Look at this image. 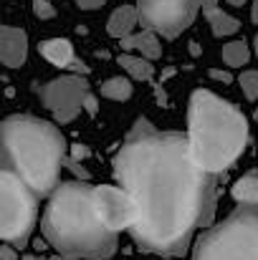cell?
Segmentation results:
<instances>
[{"label":"cell","instance_id":"obj_1","mask_svg":"<svg viewBox=\"0 0 258 260\" xmlns=\"http://www.w3.org/2000/svg\"><path fill=\"white\" fill-rule=\"evenodd\" d=\"M114 177L139 207L129 233L147 253L182 255L195 230L213 222L215 174L192 159L187 134L139 119L114 154Z\"/></svg>","mask_w":258,"mask_h":260},{"label":"cell","instance_id":"obj_2","mask_svg":"<svg viewBox=\"0 0 258 260\" xmlns=\"http://www.w3.org/2000/svg\"><path fill=\"white\" fill-rule=\"evenodd\" d=\"M43 235L56 253L74 258H111L119 235L106 230L94 207V187L84 182H64L53 189L43 212Z\"/></svg>","mask_w":258,"mask_h":260},{"label":"cell","instance_id":"obj_3","mask_svg":"<svg viewBox=\"0 0 258 260\" xmlns=\"http://www.w3.org/2000/svg\"><path fill=\"white\" fill-rule=\"evenodd\" d=\"M187 144L205 172L220 174L248 147V121L231 101L208 88H195L187 109Z\"/></svg>","mask_w":258,"mask_h":260},{"label":"cell","instance_id":"obj_4","mask_svg":"<svg viewBox=\"0 0 258 260\" xmlns=\"http://www.w3.org/2000/svg\"><path fill=\"white\" fill-rule=\"evenodd\" d=\"M66 157V139L53 124L28 114L3 121V170L18 174L36 194H53Z\"/></svg>","mask_w":258,"mask_h":260},{"label":"cell","instance_id":"obj_5","mask_svg":"<svg viewBox=\"0 0 258 260\" xmlns=\"http://www.w3.org/2000/svg\"><path fill=\"white\" fill-rule=\"evenodd\" d=\"M192 260H258V205H238L223 222L197 235Z\"/></svg>","mask_w":258,"mask_h":260},{"label":"cell","instance_id":"obj_6","mask_svg":"<svg viewBox=\"0 0 258 260\" xmlns=\"http://www.w3.org/2000/svg\"><path fill=\"white\" fill-rule=\"evenodd\" d=\"M38 217V194L10 170L0 172V238L25 248Z\"/></svg>","mask_w":258,"mask_h":260},{"label":"cell","instance_id":"obj_7","mask_svg":"<svg viewBox=\"0 0 258 260\" xmlns=\"http://www.w3.org/2000/svg\"><path fill=\"white\" fill-rule=\"evenodd\" d=\"M200 8L203 5L192 0H137L145 28H152L165 38H177L185 28H190Z\"/></svg>","mask_w":258,"mask_h":260},{"label":"cell","instance_id":"obj_8","mask_svg":"<svg viewBox=\"0 0 258 260\" xmlns=\"http://www.w3.org/2000/svg\"><path fill=\"white\" fill-rule=\"evenodd\" d=\"M41 99L46 109L56 116V121L69 124L84 111V99L89 93V84L81 74H66L41 86Z\"/></svg>","mask_w":258,"mask_h":260},{"label":"cell","instance_id":"obj_9","mask_svg":"<svg viewBox=\"0 0 258 260\" xmlns=\"http://www.w3.org/2000/svg\"><path fill=\"white\" fill-rule=\"evenodd\" d=\"M94 207H96L104 228L117 235L122 230H132L139 217V207H137L134 197L124 187H114V184L94 187Z\"/></svg>","mask_w":258,"mask_h":260},{"label":"cell","instance_id":"obj_10","mask_svg":"<svg viewBox=\"0 0 258 260\" xmlns=\"http://www.w3.org/2000/svg\"><path fill=\"white\" fill-rule=\"evenodd\" d=\"M28 58V36L23 28L3 25L0 28V61L5 69H20Z\"/></svg>","mask_w":258,"mask_h":260},{"label":"cell","instance_id":"obj_11","mask_svg":"<svg viewBox=\"0 0 258 260\" xmlns=\"http://www.w3.org/2000/svg\"><path fill=\"white\" fill-rule=\"evenodd\" d=\"M38 51H41V56H43L51 66H56V69H71L74 74H86V66L76 61L74 46H71V41H66V38L43 41V43L38 46Z\"/></svg>","mask_w":258,"mask_h":260},{"label":"cell","instance_id":"obj_12","mask_svg":"<svg viewBox=\"0 0 258 260\" xmlns=\"http://www.w3.org/2000/svg\"><path fill=\"white\" fill-rule=\"evenodd\" d=\"M122 48L134 51V53H139L150 61H157L162 56V43H160V38L152 28H142V30H134L132 36L122 38Z\"/></svg>","mask_w":258,"mask_h":260},{"label":"cell","instance_id":"obj_13","mask_svg":"<svg viewBox=\"0 0 258 260\" xmlns=\"http://www.w3.org/2000/svg\"><path fill=\"white\" fill-rule=\"evenodd\" d=\"M203 15L208 18L215 38H228V36H236L241 30V23L231 13H225L223 8H218V0H205L203 3Z\"/></svg>","mask_w":258,"mask_h":260},{"label":"cell","instance_id":"obj_14","mask_svg":"<svg viewBox=\"0 0 258 260\" xmlns=\"http://www.w3.org/2000/svg\"><path fill=\"white\" fill-rule=\"evenodd\" d=\"M137 23H139V10H137V5H122V8H117V10L109 15L106 33H109L111 38H119V41H122V38H127V36L134 33Z\"/></svg>","mask_w":258,"mask_h":260},{"label":"cell","instance_id":"obj_15","mask_svg":"<svg viewBox=\"0 0 258 260\" xmlns=\"http://www.w3.org/2000/svg\"><path fill=\"white\" fill-rule=\"evenodd\" d=\"M119 66L127 71V76H132V79H137V81H150L152 76H155V66H152V61L150 58H145V56H139V53H122L119 58Z\"/></svg>","mask_w":258,"mask_h":260},{"label":"cell","instance_id":"obj_16","mask_svg":"<svg viewBox=\"0 0 258 260\" xmlns=\"http://www.w3.org/2000/svg\"><path fill=\"white\" fill-rule=\"evenodd\" d=\"M231 194L238 205H258V172H246L233 187Z\"/></svg>","mask_w":258,"mask_h":260},{"label":"cell","instance_id":"obj_17","mask_svg":"<svg viewBox=\"0 0 258 260\" xmlns=\"http://www.w3.org/2000/svg\"><path fill=\"white\" fill-rule=\"evenodd\" d=\"M99 93L109 101H129L132 99V81L127 76H111L99 86Z\"/></svg>","mask_w":258,"mask_h":260},{"label":"cell","instance_id":"obj_18","mask_svg":"<svg viewBox=\"0 0 258 260\" xmlns=\"http://www.w3.org/2000/svg\"><path fill=\"white\" fill-rule=\"evenodd\" d=\"M220 56H223V61H225L231 69H241V66H246L248 58H251L248 46H246L243 41H231V43H225L223 51H220Z\"/></svg>","mask_w":258,"mask_h":260},{"label":"cell","instance_id":"obj_19","mask_svg":"<svg viewBox=\"0 0 258 260\" xmlns=\"http://www.w3.org/2000/svg\"><path fill=\"white\" fill-rule=\"evenodd\" d=\"M238 84H241V88H243V93H246L248 101H256L258 99V71H243L241 79H238Z\"/></svg>","mask_w":258,"mask_h":260},{"label":"cell","instance_id":"obj_20","mask_svg":"<svg viewBox=\"0 0 258 260\" xmlns=\"http://www.w3.org/2000/svg\"><path fill=\"white\" fill-rule=\"evenodd\" d=\"M33 13H36V18H41V20H51V18L56 15V8H53L48 0H33Z\"/></svg>","mask_w":258,"mask_h":260},{"label":"cell","instance_id":"obj_21","mask_svg":"<svg viewBox=\"0 0 258 260\" xmlns=\"http://www.w3.org/2000/svg\"><path fill=\"white\" fill-rule=\"evenodd\" d=\"M0 260H20L18 258V248L10 245V243H3V248H0Z\"/></svg>","mask_w":258,"mask_h":260},{"label":"cell","instance_id":"obj_22","mask_svg":"<svg viewBox=\"0 0 258 260\" xmlns=\"http://www.w3.org/2000/svg\"><path fill=\"white\" fill-rule=\"evenodd\" d=\"M208 76H210L213 81H220V84H231V81H233V76H231L228 71H220V69H210Z\"/></svg>","mask_w":258,"mask_h":260},{"label":"cell","instance_id":"obj_23","mask_svg":"<svg viewBox=\"0 0 258 260\" xmlns=\"http://www.w3.org/2000/svg\"><path fill=\"white\" fill-rule=\"evenodd\" d=\"M84 111L86 114H96L99 111V96H94L91 91L86 93V99H84Z\"/></svg>","mask_w":258,"mask_h":260},{"label":"cell","instance_id":"obj_24","mask_svg":"<svg viewBox=\"0 0 258 260\" xmlns=\"http://www.w3.org/2000/svg\"><path fill=\"white\" fill-rule=\"evenodd\" d=\"M81 10H96V8H101L106 0H74Z\"/></svg>","mask_w":258,"mask_h":260},{"label":"cell","instance_id":"obj_25","mask_svg":"<svg viewBox=\"0 0 258 260\" xmlns=\"http://www.w3.org/2000/svg\"><path fill=\"white\" fill-rule=\"evenodd\" d=\"M89 157V147H81V144H74L71 147V159L79 162V159H86Z\"/></svg>","mask_w":258,"mask_h":260},{"label":"cell","instance_id":"obj_26","mask_svg":"<svg viewBox=\"0 0 258 260\" xmlns=\"http://www.w3.org/2000/svg\"><path fill=\"white\" fill-rule=\"evenodd\" d=\"M251 18H253V23H258V0H253V8H251Z\"/></svg>","mask_w":258,"mask_h":260},{"label":"cell","instance_id":"obj_27","mask_svg":"<svg viewBox=\"0 0 258 260\" xmlns=\"http://www.w3.org/2000/svg\"><path fill=\"white\" fill-rule=\"evenodd\" d=\"M53 260H76V258H74V255H64V253H56V255H53Z\"/></svg>","mask_w":258,"mask_h":260},{"label":"cell","instance_id":"obj_28","mask_svg":"<svg viewBox=\"0 0 258 260\" xmlns=\"http://www.w3.org/2000/svg\"><path fill=\"white\" fill-rule=\"evenodd\" d=\"M23 260H46V258H41V255H23Z\"/></svg>","mask_w":258,"mask_h":260},{"label":"cell","instance_id":"obj_29","mask_svg":"<svg viewBox=\"0 0 258 260\" xmlns=\"http://www.w3.org/2000/svg\"><path fill=\"white\" fill-rule=\"evenodd\" d=\"M228 3H231V5H243L246 0H228Z\"/></svg>","mask_w":258,"mask_h":260},{"label":"cell","instance_id":"obj_30","mask_svg":"<svg viewBox=\"0 0 258 260\" xmlns=\"http://www.w3.org/2000/svg\"><path fill=\"white\" fill-rule=\"evenodd\" d=\"M253 48H256V58H258V36H256V41H253Z\"/></svg>","mask_w":258,"mask_h":260},{"label":"cell","instance_id":"obj_31","mask_svg":"<svg viewBox=\"0 0 258 260\" xmlns=\"http://www.w3.org/2000/svg\"><path fill=\"white\" fill-rule=\"evenodd\" d=\"M192 3H200V5H203V3H205V0H192Z\"/></svg>","mask_w":258,"mask_h":260},{"label":"cell","instance_id":"obj_32","mask_svg":"<svg viewBox=\"0 0 258 260\" xmlns=\"http://www.w3.org/2000/svg\"><path fill=\"white\" fill-rule=\"evenodd\" d=\"M256 116H258V111H256Z\"/></svg>","mask_w":258,"mask_h":260}]
</instances>
